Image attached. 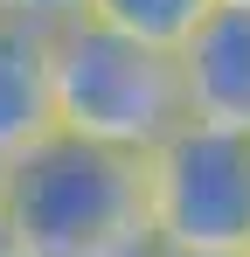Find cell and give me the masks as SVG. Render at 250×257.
<instances>
[{
    "label": "cell",
    "instance_id": "52a82bcc",
    "mask_svg": "<svg viewBox=\"0 0 250 257\" xmlns=\"http://www.w3.org/2000/svg\"><path fill=\"white\" fill-rule=\"evenodd\" d=\"M0 21H21L35 35H63V28L90 21V0H0Z\"/></svg>",
    "mask_w": 250,
    "mask_h": 257
},
{
    "label": "cell",
    "instance_id": "9c48e42d",
    "mask_svg": "<svg viewBox=\"0 0 250 257\" xmlns=\"http://www.w3.org/2000/svg\"><path fill=\"white\" fill-rule=\"evenodd\" d=\"M160 257H181V250H160Z\"/></svg>",
    "mask_w": 250,
    "mask_h": 257
},
{
    "label": "cell",
    "instance_id": "7a4b0ae2",
    "mask_svg": "<svg viewBox=\"0 0 250 257\" xmlns=\"http://www.w3.org/2000/svg\"><path fill=\"white\" fill-rule=\"evenodd\" d=\"M49 77H56V132H70L83 146L146 160L188 125L181 63L104 21H77L49 35Z\"/></svg>",
    "mask_w": 250,
    "mask_h": 257
},
{
    "label": "cell",
    "instance_id": "277c9868",
    "mask_svg": "<svg viewBox=\"0 0 250 257\" xmlns=\"http://www.w3.org/2000/svg\"><path fill=\"white\" fill-rule=\"evenodd\" d=\"M174 63H181L188 125H215V132L250 139V14L243 7H215Z\"/></svg>",
    "mask_w": 250,
    "mask_h": 257
},
{
    "label": "cell",
    "instance_id": "ba28073f",
    "mask_svg": "<svg viewBox=\"0 0 250 257\" xmlns=\"http://www.w3.org/2000/svg\"><path fill=\"white\" fill-rule=\"evenodd\" d=\"M215 7H243V14H250V0H215Z\"/></svg>",
    "mask_w": 250,
    "mask_h": 257
},
{
    "label": "cell",
    "instance_id": "3957f363",
    "mask_svg": "<svg viewBox=\"0 0 250 257\" xmlns=\"http://www.w3.org/2000/svg\"><path fill=\"white\" fill-rule=\"evenodd\" d=\"M153 243L181 257H250V139L181 125L146 160Z\"/></svg>",
    "mask_w": 250,
    "mask_h": 257
},
{
    "label": "cell",
    "instance_id": "8992f818",
    "mask_svg": "<svg viewBox=\"0 0 250 257\" xmlns=\"http://www.w3.org/2000/svg\"><path fill=\"white\" fill-rule=\"evenodd\" d=\"M208 14H215V0H90V21H104L146 49H167V56H181L195 42V28Z\"/></svg>",
    "mask_w": 250,
    "mask_h": 257
},
{
    "label": "cell",
    "instance_id": "5b68a950",
    "mask_svg": "<svg viewBox=\"0 0 250 257\" xmlns=\"http://www.w3.org/2000/svg\"><path fill=\"white\" fill-rule=\"evenodd\" d=\"M49 132H56L49 35L21 28V21H0V167H14Z\"/></svg>",
    "mask_w": 250,
    "mask_h": 257
},
{
    "label": "cell",
    "instance_id": "6da1fadb",
    "mask_svg": "<svg viewBox=\"0 0 250 257\" xmlns=\"http://www.w3.org/2000/svg\"><path fill=\"white\" fill-rule=\"evenodd\" d=\"M0 229L14 257H160L146 167L70 132H49L0 167Z\"/></svg>",
    "mask_w": 250,
    "mask_h": 257
}]
</instances>
